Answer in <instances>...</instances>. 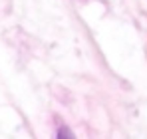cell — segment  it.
<instances>
[{"instance_id": "obj_1", "label": "cell", "mask_w": 147, "mask_h": 139, "mask_svg": "<svg viewBox=\"0 0 147 139\" xmlns=\"http://www.w3.org/2000/svg\"><path fill=\"white\" fill-rule=\"evenodd\" d=\"M56 139H76V135L72 133V129H70V127L62 125V127L58 129V133H56Z\"/></svg>"}]
</instances>
